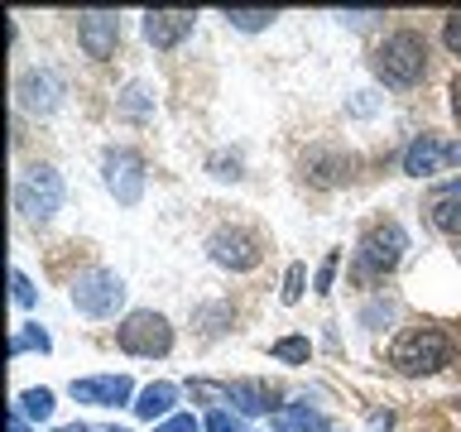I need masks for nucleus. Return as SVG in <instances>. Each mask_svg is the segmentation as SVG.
Masks as SVG:
<instances>
[{
	"instance_id": "nucleus-1",
	"label": "nucleus",
	"mask_w": 461,
	"mask_h": 432,
	"mask_svg": "<svg viewBox=\"0 0 461 432\" xmlns=\"http://www.w3.org/2000/svg\"><path fill=\"white\" fill-rule=\"evenodd\" d=\"M375 72L389 86H418L428 77V39L418 29H394L380 49H375Z\"/></svg>"
},
{
	"instance_id": "nucleus-2",
	"label": "nucleus",
	"mask_w": 461,
	"mask_h": 432,
	"mask_svg": "<svg viewBox=\"0 0 461 432\" xmlns=\"http://www.w3.org/2000/svg\"><path fill=\"white\" fill-rule=\"evenodd\" d=\"M447 360H452V341L438 327H409L389 351V365L399 374H438Z\"/></svg>"
},
{
	"instance_id": "nucleus-3",
	"label": "nucleus",
	"mask_w": 461,
	"mask_h": 432,
	"mask_svg": "<svg viewBox=\"0 0 461 432\" xmlns=\"http://www.w3.org/2000/svg\"><path fill=\"white\" fill-rule=\"evenodd\" d=\"M403 250H409V230H403L399 221H380L370 226L366 236H360L356 245V269L366 274V279H380V274H394Z\"/></svg>"
},
{
	"instance_id": "nucleus-4",
	"label": "nucleus",
	"mask_w": 461,
	"mask_h": 432,
	"mask_svg": "<svg viewBox=\"0 0 461 432\" xmlns=\"http://www.w3.org/2000/svg\"><path fill=\"white\" fill-rule=\"evenodd\" d=\"M14 207H20L24 221H49V216L63 207V178L49 164H34L20 173L14 183Z\"/></svg>"
},
{
	"instance_id": "nucleus-5",
	"label": "nucleus",
	"mask_w": 461,
	"mask_h": 432,
	"mask_svg": "<svg viewBox=\"0 0 461 432\" xmlns=\"http://www.w3.org/2000/svg\"><path fill=\"white\" fill-rule=\"evenodd\" d=\"M115 346H121L125 356H168L173 351V327H168V317H158L149 308H140V312H130L121 327H115Z\"/></svg>"
},
{
	"instance_id": "nucleus-6",
	"label": "nucleus",
	"mask_w": 461,
	"mask_h": 432,
	"mask_svg": "<svg viewBox=\"0 0 461 432\" xmlns=\"http://www.w3.org/2000/svg\"><path fill=\"white\" fill-rule=\"evenodd\" d=\"M125 302V284L115 279L111 269H86L77 284H72V308L82 317H111Z\"/></svg>"
},
{
	"instance_id": "nucleus-7",
	"label": "nucleus",
	"mask_w": 461,
	"mask_h": 432,
	"mask_svg": "<svg viewBox=\"0 0 461 432\" xmlns=\"http://www.w3.org/2000/svg\"><path fill=\"white\" fill-rule=\"evenodd\" d=\"M207 250H212V259L221 269H236V274H245V269H255L259 265V236L255 230H245V226H221V230H212V240H207Z\"/></svg>"
},
{
	"instance_id": "nucleus-8",
	"label": "nucleus",
	"mask_w": 461,
	"mask_h": 432,
	"mask_svg": "<svg viewBox=\"0 0 461 432\" xmlns=\"http://www.w3.org/2000/svg\"><path fill=\"white\" fill-rule=\"evenodd\" d=\"M106 187L115 193V202L135 207L144 193V158L135 149H111L106 154Z\"/></svg>"
},
{
	"instance_id": "nucleus-9",
	"label": "nucleus",
	"mask_w": 461,
	"mask_h": 432,
	"mask_svg": "<svg viewBox=\"0 0 461 432\" xmlns=\"http://www.w3.org/2000/svg\"><path fill=\"white\" fill-rule=\"evenodd\" d=\"M303 178L312 187H341L351 183V154L337 149V144H317V149L303 154Z\"/></svg>"
},
{
	"instance_id": "nucleus-10",
	"label": "nucleus",
	"mask_w": 461,
	"mask_h": 432,
	"mask_svg": "<svg viewBox=\"0 0 461 432\" xmlns=\"http://www.w3.org/2000/svg\"><path fill=\"white\" fill-rule=\"evenodd\" d=\"M115 39H121V20H115V10H82L77 14V43L86 49V58H111Z\"/></svg>"
},
{
	"instance_id": "nucleus-11",
	"label": "nucleus",
	"mask_w": 461,
	"mask_h": 432,
	"mask_svg": "<svg viewBox=\"0 0 461 432\" xmlns=\"http://www.w3.org/2000/svg\"><path fill=\"white\" fill-rule=\"evenodd\" d=\"M72 399L77 403H96V409H115V403L135 399L130 374H96V380H72Z\"/></svg>"
},
{
	"instance_id": "nucleus-12",
	"label": "nucleus",
	"mask_w": 461,
	"mask_h": 432,
	"mask_svg": "<svg viewBox=\"0 0 461 432\" xmlns=\"http://www.w3.org/2000/svg\"><path fill=\"white\" fill-rule=\"evenodd\" d=\"M197 14L193 10H149L144 14V39L154 43V49H178V43L193 34Z\"/></svg>"
},
{
	"instance_id": "nucleus-13",
	"label": "nucleus",
	"mask_w": 461,
	"mask_h": 432,
	"mask_svg": "<svg viewBox=\"0 0 461 432\" xmlns=\"http://www.w3.org/2000/svg\"><path fill=\"white\" fill-rule=\"evenodd\" d=\"M447 164V144L438 135H418L409 149H403V173L409 178H428V173H438Z\"/></svg>"
},
{
	"instance_id": "nucleus-14",
	"label": "nucleus",
	"mask_w": 461,
	"mask_h": 432,
	"mask_svg": "<svg viewBox=\"0 0 461 432\" xmlns=\"http://www.w3.org/2000/svg\"><path fill=\"white\" fill-rule=\"evenodd\" d=\"M14 96H20V106H24V111L49 115V111L58 106V82L49 77V72H24V77L14 82Z\"/></svg>"
},
{
	"instance_id": "nucleus-15",
	"label": "nucleus",
	"mask_w": 461,
	"mask_h": 432,
	"mask_svg": "<svg viewBox=\"0 0 461 432\" xmlns=\"http://www.w3.org/2000/svg\"><path fill=\"white\" fill-rule=\"evenodd\" d=\"M173 403H178V384H168V380H154V384H144L140 394H135V403H130V409H135L144 423H154V418H173Z\"/></svg>"
},
{
	"instance_id": "nucleus-16",
	"label": "nucleus",
	"mask_w": 461,
	"mask_h": 432,
	"mask_svg": "<svg viewBox=\"0 0 461 432\" xmlns=\"http://www.w3.org/2000/svg\"><path fill=\"white\" fill-rule=\"evenodd\" d=\"M230 403H236L240 413H269V409H279V389L265 384V380H236L230 384Z\"/></svg>"
},
{
	"instance_id": "nucleus-17",
	"label": "nucleus",
	"mask_w": 461,
	"mask_h": 432,
	"mask_svg": "<svg viewBox=\"0 0 461 432\" xmlns=\"http://www.w3.org/2000/svg\"><path fill=\"white\" fill-rule=\"evenodd\" d=\"M428 216H432V226H438V230H447V236H461V183H447L442 193L432 197Z\"/></svg>"
},
{
	"instance_id": "nucleus-18",
	"label": "nucleus",
	"mask_w": 461,
	"mask_h": 432,
	"mask_svg": "<svg viewBox=\"0 0 461 432\" xmlns=\"http://www.w3.org/2000/svg\"><path fill=\"white\" fill-rule=\"evenodd\" d=\"M20 413L24 418H34V423H43V418H53V389H24L20 399Z\"/></svg>"
},
{
	"instance_id": "nucleus-19",
	"label": "nucleus",
	"mask_w": 461,
	"mask_h": 432,
	"mask_svg": "<svg viewBox=\"0 0 461 432\" xmlns=\"http://www.w3.org/2000/svg\"><path fill=\"white\" fill-rule=\"evenodd\" d=\"M308 356H312L308 337H279L274 341V360H284V365H308Z\"/></svg>"
},
{
	"instance_id": "nucleus-20",
	"label": "nucleus",
	"mask_w": 461,
	"mask_h": 432,
	"mask_svg": "<svg viewBox=\"0 0 461 432\" xmlns=\"http://www.w3.org/2000/svg\"><path fill=\"white\" fill-rule=\"evenodd\" d=\"M20 351H39V356H49V351H53L49 331H39V327H20V331H14V341H10V356H20Z\"/></svg>"
},
{
	"instance_id": "nucleus-21",
	"label": "nucleus",
	"mask_w": 461,
	"mask_h": 432,
	"mask_svg": "<svg viewBox=\"0 0 461 432\" xmlns=\"http://www.w3.org/2000/svg\"><path fill=\"white\" fill-rule=\"evenodd\" d=\"M226 20L236 29H245V34H255V29H269L279 20V10H226Z\"/></svg>"
},
{
	"instance_id": "nucleus-22",
	"label": "nucleus",
	"mask_w": 461,
	"mask_h": 432,
	"mask_svg": "<svg viewBox=\"0 0 461 432\" xmlns=\"http://www.w3.org/2000/svg\"><path fill=\"white\" fill-rule=\"evenodd\" d=\"M284 432H327V423L312 409H284Z\"/></svg>"
},
{
	"instance_id": "nucleus-23",
	"label": "nucleus",
	"mask_w": 461,
	"mask_h": 432,
	"mask_svg": "<svg viewBox=\"0 0 461 432\" xmlns=\"http://www.w3.org/2000/svg\"><path fill=\"white\" fill-rule=\"evenodd\" d=\"M303 284H308V269L288 265V274H284V302H298L303 298Z\"/></svg>"
},
{
	"instance_id": "nucleus-24",
	"label": "nucleus",
	"mask_w": 461,
	"mask_h": 432,
	"mask_svg": "<svg viewBox=\"0 0 461 432\" xmlns=\"http://www.w3.org/2000/svg\"><path fill=\"white\" fill-rule=\"evenodd\" d=\"M202 432H245V428H240V418H230L226 409H212L207 423H202Z\"/></svg>"
},
{
	"instance_id": "nucleus-25",
	"label": "nucleus",
	"mask_w": 461,
	"mask_h": 432,
	"mask_svg": "<svg viewBox=\"0 0 461 432\" xmlns=\"http://www.w3.org/2000/svg\"><path fill=\"white\" fill-rule=\"evenodd\" d=\"M10 288H14V302H20V308H34V284H29V274H20V269H14L10 274Z\"/></svg>"
},
{
	"instance_id": "nucleus-26",
	"label": "nucleus",
	"mask_w": 461,
	"mask_h": 432,
	"mask_svg": "<svg viewBox=\"0 0 461 432\" xmlns=\"http://www.w3.org/2000/svg\"><path fill=\"white\" fill-rule=\"evenodd\" d=\"M442 43H447V53H456V58H461V10L447 14V24H442Z\"/></svg>"
},
{
	"instance_id": "nucleus-27",
	"label": "nucleus",
	"mask_w": 461,
	"mask_h": 432,
	"mask_svg": "<svg viewBox=\"0 0 461 432\" xmlns=\"http://www.w3.org/2000/svg\"><path fill=\"white\" fill-rule=\"evenodd\" d=\"M337 269H341V255L331 250V255L322 259V269H317V293H331V279H337Z\"/></svg>"
},
{
	"instance_id": "nucleus-28",
	"label": "nucleus",
	"mask_w": 461,
	"mask_h": 432,
	"mask_svg": "<svg viewBox=\"0 0 461 432\" xmlns=\"http://www.w3.org/2000/svg\"><path fill=\"white\" fill-rule=\"evenodd\" d=\"M154 432H202V423H197L193 413H173L168 423H158Z\"/></svg>"
},
{
	"instance_id": "nucleus-29",
	"label": "nucleus",
	"mask_w": 461,
	"mask_h": 432,
	"mask_svg": "<svg viewBox=\"0 0 461 432\" xmlns=\"http://www.w3.org/2000/svg\"><path fill=\"white\" fill-rule=\"evenodd\" d=\"M121 111H125V115H144V111H149V101H144V86H140V82H135V86H130V92H125Z\"/></svg>"
},
{
	"instance_id": "nucleus-30",
	"label": "nucleus",
	"mask_w": 461,
	"mask_h": 432,
	"mask_svg": "<svg viewBox=\"0 0 461 432\" xmlns=\"http://www.w3.org/2000/svg\"><path fill=\"white\" fill-rule=\"evenodd\" d=\"M452 111H456V121H461V72L452 77Z\"/></svg>"
},
{
	"instance_id": "nucleus-31",
	"label": "nucleus",
	"mask_w": 461,
	"mask_h": 432,
	"mask_svg": "<svg viewBox=\"0 0 461 432\" xmlns=\"http://www.w3.org/2000/svg\"><path fill=\"white\" fill-rule=\"evenodd\" d=\"M10 432H29V423H24V413H20V409L10 413Z\"/></svg>"
},
{
	"instance_id": "nucleus-32",
	"label": "nucleus",
	"mask_w": 461,
	"mask_h": 432,
	"mask_svg": "<svg viewBox=\"0 0 461 432\" xmlns=\"http://www.w3.org/2000/svg\"><path fill=\"white\" fill-rule=\"evenodd\" d=\"M447 164H461V144H447Z\"/></svg>"
},
{
	"instance_id": "nucleus-33",
	"label": "nucleus",
	"mask_w": 461,
	"mask_h": 432,
	"mask_svg": "<svg viewBox=\"0 0 461 432\" xmlns=\"http://www.w3.org/2000/svg\"><path fill=\"white\" fill-rule=\"evenodd\" d=\"M58 432H92V428H86V423H72V428H58Z\"/></svg>"
},
{
	"instance_id": "nucleus-34",
	"label": "nucleus",
	"mask_w": 461,
	"mask_h": 432,
	"mask_svg": "<svg viewBox=\"0 0 461 432\" xmlns=\"http://www.w3.org/2000/svg\"><path fill=\"white\" fill-rule=\"evenodd\" d=\"M92 432H125V428H92Z\"/></svg>"
},
{
	"instance_id": "nucleus-35",
	"label": "nucleus",
	"mask_w": 461,
	"mask_h": 432,
	"mask_svg": "<svg viewBox=\"0 0 461 432\" xmlns=\"http://www.w3.org/2000/svg\"><path fill=\"white\" fill-rule=\"evenodd\" d=\"M327 432H341V428H327Z\"/></svg>"
}]
</instances>
